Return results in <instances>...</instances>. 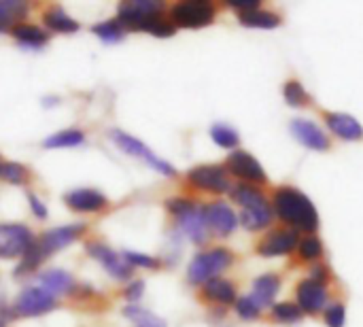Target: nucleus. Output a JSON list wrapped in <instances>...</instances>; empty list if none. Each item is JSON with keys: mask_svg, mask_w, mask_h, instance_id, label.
<instances>
[{"mask_svg": "<svg viewBox=\"0 0 363 327\" xmlns=\"http://www.w3.org/2000/svg\"><path fill=\"white\" fill-rule=\"evenodd\" d=\"M323 253H325V247H323V240L317 234H306V236L300 238L298 255H300L302 262L317 264V262H321Z\"/></svg>", "mask_w": 363, "mask_h": 327, "instance_id": "25", "label": "nucleus"}, {"mask_svg": "<svg viewBox=\"0 0 363 327\" xmlns=\"http://www.w3.org/2000/svg\"><path fill=\"white\" fill-rule=\"evenodd\" d=\"M140 30H145V32H149V34H153V36H160V38H170V36L177 32V28L172 26V21H170V19H164L162 15L145 17Z\"/></svg>", "mask_w": 363, "mask_h": 327, "instance_id": "30", "label": "nucleus"}, {"mask_svg": "<svg viewBox=\"0 0 363 327\" xmlns=\"http://www.w3.org/2000/svg\"><path fill=\"white\" fill-rule=\"evenodd\" d=\"M0 327H4V326H2V323H0Z\"/></svg>", "mask_w": 363, "mask_h": 327, "instance_id": "46", "label": "nucleus"}, {"mask_svg": "<svg viewBox=\"0 0 363 327\" xmlns=\"http://www.w3.org/2000/svg\"><path fill=\"white\" fill-rule=\"evenodd\" d=\"M91 30H94V34H96L100 40H104V43H119V40L123 38V28L119 26L117 19L96 23Z\"/></svg>", "mask_w": 363, "mask_h": 327, "instance_id": "32", "label": "nucleus"}, {"mask_svg": "<svg viewBox=\"0 0 363 327\" xmlns=\"http://www.w3.org/2000/svg\"><path fill=\"white\" fill-rule=\"evenodd\" d=\"M57 306L55 298L51 294H47L40 287H28L19 294L17 302H15V311L21 317H38L45 315L49 311H53Z\"/></svg>", "mask_w": 363, "mask_h": 327, "instance_id": "10", "label": "nucleus"}, {"mask_svg": "<svg viewBox=\"0 0 363 327\" xmlns=\"http://www.w3.org/2000/svg\"><path fill=\"white\" fill-rule=\"evenodd\" d=\"M347 323V309L342 302H332L325 309V326L328 327H345Z\"/></svg>", "mask_w": 363, "mask_h": 327, "instance_id": "39", "label": "nucleus"}, {"mask_svg": "<svg viewBox=\"0 0 363 327\" xmlns=\"http://www.w3.org/2000/svg\"><path fill=\"white\" fill-rule=\"evenodd\" d=\"M143 292H145V283H143V281H136V283H132V285L125 289V298H128L130 302H136V300L143 298Z\"/></svg>", "mask_w": 363, "mask_h": 327, "instance_id": "44", "label": "nucleus"}, {"mask_svg": "<svg viewBox=\"0 0 363 327\" xmlns=\"http://www.w3.org/2000/svg\"><path fill=\"white\" fill-rule=\"evenodd\" d=\"M204 215H206L208 230L215 232L217 236H230L238 228V215L225 202H213L204 206Z\"/></svg>", "mask_w": 363, "mask_h": 327, "instance_id": "12", "label": "nucleus"}, {"mask_svg": "<svg viewBox=\"0 0 363 327\" xmlns=\"http://www.w3.org/2000/svg\"><path fill=\"white\" fill-rule=\"evenodd\" d=\"M234 304H236V313H238V317H240V319H245V321H255V319H259V315H262V309L253 302V298H251V296L238 298Z\"/></svg>", "mask_w": 363, "mask_h": 327, "instance_id": "38", "label": "nucleus"}, {"mask_svg": "<svg viewBox=\"0 0 363 327\" xmlns=\"http://www.w3.org/2000/svg\"><path fill=\"white\" fill-rule=\"evenodd\" d=\"M274 219V211H272V202L259 204V206H251V209H242L238 223L249 230V232H262L268 226H272Z\"/></svg>", "mask_w": 363, "mask_h": 327, "instance_id": "19", "label": "nucleus"}, {"mask_svg": "<svg viewBox=\"0 0 363 327\" xmlns=\"http://www.w3.org/2000/svg\"><path fill=\"white\" fill-rule=\"evenodd\" d=\"M308 279H313L315 283H319V285H325L328 287V283H330V279H332V272H330V268L323 264V262H317V264H313V268H311V277Z\"/></svg>", "mask_w": 363, "mask_h": 327, "instance_id": "41", "label": "nucleus"}, {"mask_svg": "<svg viewBox=\"0 0 363 327\" xmlns=\"http://www.w3.org/2000/svg\"><path fill=\"white\" fill-rule=\"evenodd\" d=\"M85 232V226L83 223H74V226H62V228H53V230H47L40 240H38V247L43 249L45 255L49 253H55L68 245H72L81 234Z\"/></svg>", "mask_w": 363, "mask_h": 327, "instance_id": "14", "label": "nucleus"}, {"mask_svg": "<svg viewBox=\"0 0 363 327\" xmlns=\"http://www.w3.org/2000/svg\"><path fill=\"white\" fill-rule=\"evenodd\" d=\"M28 200H30V206H32V213L38 217V219H45L47 217V209H45V204L34 196V194H28Z\"/></svg>", "mask_w": 363, "mask_h": 327, "instance_id": "45", "label": "nucleus"}, {"mask_svg": "<svg viewBox=\"0 0 363 327\" xmlns=\"http://www.w3.org/2000/svg\"><path fill=\"white\" fill-rule=\"evenodd\" d=\"M211 138H213L219 147H223V149H236L238 143H240L238 132H236L234 128L225 126V123H215V126L211 128Z\"/></svg>", "mask_w": 363, "mask_h": 327, "instance_id": "31", "label": "nucleus"}, {"mask_svg": "<svg viewBox=\"0 0 363 327\" xmlns=\"http://www.w3.org/2000/svg\"><path fill=\"white\" fill-rule=\"evenodd\" d=\"M302 317L304 313L300 311L296 302H281V304L274 302V306L270 309V319L281 326H296L302 321Z\"/></svg>", "mask_w": 363, "mask_h": 327, "instance_id": "27", "label": "nucleus"}, {"mask_svg": "<svg viewBox=\"0 0 363 327\" xmlns=\"http://www.w3.org/2000/svg\"><path fill=\"white\" fill-rule=\"evenodd\" d=\"M302 234L298 230H291L287 226L274 228L270 230L255 247L257 255L262 257H281V255H289L294 251H298Z\"/></svg>", "mask_w": 363, "mask_h": 327, "instance_id": "4", "label": "nucleus"}, {"mask_svg": "<svg viewBox=\"0 0 363 327\" xmlns=\"http://www.w3.org/2000/svg\"><path fill=\"white\" fill-rule=\"evenodd\" d=\"M21 257H23V260H21L19 268L15 270V277H17V275H26V272H34V270L43 264L45 253H43V249L38 247V243H34Z\"/></svg>", "mask_w": 363, "mask_h": 327, "instance_id": "34", "label": "nucleus"}, {"mask_svg": "<svg viewBox=\"0 0 363 327\" xmlns=\"http://www.w3.org/2000/svg\"><path fill=\"white\" fill-rule=\"evenodd\" d=\"M194 204H196V202H194V200H187V198H172V200L166 202V209H168L174 217H179V215L187 213Z\"/></svg>", "mask_w": 363, "mask_h": 327, "instance_id": "42", "label": "nucleus"}, {"mask_svg": "<svg viewBox=\"0 0 363 327\" xmlns=\"http://www.w3.org/2000/svg\"><path fill=\"white\" fill-rule=\"evenodd\" d=\"M202 289H204V298L211 300V302H215V304L228 306V304H234L236 302V287L228 279L215 277L208 283H204Z\"/></svg>", "mask_w": 363, "mask_h": 327, "instance_id": "21", "label": "nucleus"}, {"mask_svg": "<svg viewBox=\"0 0 363 327\" xmlns=\"http://www.w3.org/2000/svg\"><path fill=\"white\" fill-rule=\"evenodd\" d=\"M38 285H40V289H45L47 294H51L55 298V296H62V294H70L72 287H74V279H72L70 272L53 268V270H47V272L38 275Z\"/></svg>", "mask_w": 363, "mask_h": 327, "instance_id": "20", "label": "nucleus"}, {"mask_svg": "<svg viewBox=\"0 0 363 327\" xmlns=\"http://www.w3.org/2000/svg\"><path fill=\"white\" fill-rule=\"evenodd\" d=\"M32 245H34V236L26 226L19 223L0 226V257L4 260L21 257Z\"/></svg>", "mask_w": 363, "mask_h": 327, "instance_id": "8", "label": "nucleus"}, {"mask_svg": "<svg viewBox=\"0 0 363 327\" xmlns=\"http://www.w3.org/2000/svg\"><path fill=\"white\" fill-rule=\"evenodd\" d=\"M28 6L26 2H15V0H0V21L13 23L21 17H26Z\"/></svg>", "mask_w": 363, "mask_h": 327, "instance_id": "36", "label": "nucleus"}, {"mask_svg": "<svg viewBox=\"0 0 363 327\" xmlns=\"http://www.w3.org/2000/svg\"><path fill=\"white\" fill-rule=\"evenodd\" d=\"M215 4L208 0H185L177 2L170 11V21L174 28H189L198 30L204 26H211L215 21Z\"/></svg>", "mask_w": 363, "mask_h": 327, "instance_id": "3", "label": "nucleus"}, {"mask_svg": "<svg viewBox=\"0 0 363 327\" xmlns=\"http://www.w3.org/2000/svg\"><path fill=\"white\" fill-rule=\"evenodd\" d=\"M125 317L132 319L136 323V327H166V323L160 317H155L153 313H149L145 309H138V306H128Z\"/></svg>", "mask_w": 363, "mask_h": 327, "instance_id": "35", "label": "nucleus"}, {"mask_svg": "<svg viewBox=\"0 0 363 327\" xmlns=\"http://www.w3.org/2000/svg\"><path fill=\"white\" fill-rule=\"evenodd\" d=\"M187 181L191 187L208 192V194H225L232 192L230 185V177L225 166H217V164H204V166H196L187 172Z\"/></svg>", "mask_w": 363, "mask_h": 327, "instance_id": "6", "label": "nucleus"}, {"mask_svg": "<svg viewBox=\"0 0 363 327\" xmlns=\"http://www.w3.org/2000/svg\"><path fill=\"white\" fill-rule=\"evenodd\" d=\"M11 32H13L17 43L28 45V47H43L49 38L40 28H36L32 23H15Z\"/></svg>", "mask_w": 363, "mask_h": 327, "instance_id": "26", "label": "nucleus"}, {"mask_svg": "<svg viewBox=\"0 0 363 327\" xmlns=\"http://www.w3.org/2000/svg\"><path fill=\"white\" fill-rule=\"evenodd\" d=\"M230 194H232V200L240 209H251V206H259V204L270 202L257 185H249V183H238L236 187H232Z\"/></svg>", "mask_w": 363, "mask_h": 327, "instance_id": "23", "label": "nucleus"}, {"mask_svg": "<svg viewBox=\"0 0 363 327\" xmlns=\"http://www.w3.org/2000/svg\"><path fill=\"white\" fill-rule=\"evenodd\" d=\"M128 11L140 15V17H151V15H160L164 4L157 0H132V2H121Z\"/></svg>", "mask_w": 363, "mask_h": 327, "instance_id": "37", "label": "nucleus"}, {"mask_svg": "<svg viewBox=\"0 0 363 327\" xmlns=\"http://www.w3.org/2000/svg\"><path fill=\"white\" fill-rule=\"evenodd\" d=\"M281 292V277L279 275H262L253 281V292L251 298L253 302L264 311V309H272L274 300Z\"/></svg>", "mask_w": 363, "mask_h": 327, "instance_id": "17", "label": "nucleus"}, {"mask_svg": "<svg viewBox=\"0 0 363 327\" xmlns=\"http://www.w3.org/2000/svg\"><path fill=\"white\" fill-rule=\"evenodd\" d=\"M64 202L79 213H96L106 206V198L96 189H74L64 196Z\"/></svg>", "mask_w": 363, "mask_h": 327, "instance_id": "18", "label": "nucleus"}, {"mask_svg": "<svg viewBox=\"0 0 363 327\" xmlns=\"http://www.w3.org/2000/svg\"><path fill=\"white\" fill-rule=\"evenodd\" d=\"M0 181L13 183V185H23V183H28V170L15 162H0Z\"/></svg>", "mask_w": 363, "mask_h": 327, "instance_id": "33", "label": "nucleus"}, {"mask_svg": "<svg viewBox=\"0 0 363 327\" xmlns=\"http://www.w3.org/2000/svg\"><path fill=\"white\" fill-rule=\"evenodd\" d=\"M125 262L130 266H140V268H157L160 262L155 257H149V255H143V253H134V251H125L123 253Z\"/></svg>", "mask_w": 363, "mask_h": 327, "instance_id": "40", "label": "nucleus"}, {"mask_svg": "<svg viewBox=\"0 0 363 327\" xmlns=\"http://www.w3.org/2000/svg\"><path fill=\"white\" fill-rule=\"evenodd\" d=\"M283 98L289 106L294 109H302V106H308L313 102L311 94L306 92V87L298 81V79H289L285 85H283Z\"/></svg>", "mask_w": 363, "mask_h": 327, "instance_id": "28", "label": "nucleus"}, {"mask_svg": "<svg viewBox=\"0 0 363 327\" xmlns=\"http://www.w3.org/2000/svg\"><path fill=\"white\" fill-rule=\"evenodd\" d=\"M87 251H89V255H94L111 272V277H115V279H128V277H132V266L125 262V257L119 255V253H115L106 245L94 243V245L87 247Z\"/></svg>", "mask_w": 363, "mask_h": 327, "instance_id": "15", "label": "nucleus"}, {"mask_svg": "<svg viewBox=\"0 0 363 327\" xmlns=\"http://www.w3.org/2000/svg\"><path fill=\"white\" fill-rule=\"evenodd\" d=\"M228 4L232 6V9H238L240 13H247V11H255V9H259V0H228Z\"/></svg>", "mask_w": 363, "mask_h": 327, "instance_id": "43", "label": "nucleus"}, {"mask_svg": "<svg viewBox=\"0 0 363 327\" xmlns=\"http://www.w3.org/2000/svg\"><path fill=\"white\" fill-rule=\"evenodd\" d=\"M272 211L274 217H279L287 228L298 230L300 234H315L319 230V213L313 200L298 187H277L272 196Z\"/></svg>", "mask_w": 363, "mask_h": 327, "instance_id": "1", "label": "nucleus"}, {"mask_svg": "<svg viewBox=\"0 0 363 327\" xmlns=\"http://www.w3.org/2000/svg\"><path fill=\"white\" fill-rule=\"evenodd\" d=\"M328 287L315 283L313 279H304L296 287V304L304 315H319L328 309Z\"/></svg>", "mask_w": 363, "mask_h": 327, "instance_id": "9", "label": "nucleus"}, {"mask_svg": "<svg viewBox=\"0 0 363 327\" xmlns=\"http://www.w3.org/2000/svg\"><path fill=\"white\" fill-rule=\"evenodd\" d=\"M291 134L300 145H304L306 149H313V151H328L332 145L330 136L315 121H308V119H294Z\"/></svg>", "mask_w": 363, "mask_h": 327, "instance_id": "11", "label": "nucleus"}, {"mask_svg": "<svg viewBox=\"0 0 363 327\" xmlns=\"http://www.w3.org/2000/svg\"><path fill=\"white\" fill-rule=\"evenodd\" d=\"M43 21L47 28H51L53 32H60V34H70V32L79 30V23L70 15H66L64 9H60V6L47 9L43 15Z\"/></svg>", "mask_w": 363, "mask_h": 327, "instance_id": "24", "label": "nucleus"}, {"mask_svg": "<svg viewBox=\"0 0 363 327\" xmlns=\"http://www.w3.org/2000/svg\"><path fill=\"white\" fill-rule=\"evenodd\" d=\"M225 170H228V174H234L236 179H240L242 183H249V185H262V183L266 185L268 183V174H266L264 166L249 151L230 153V157L225 162Z\"/></svg>", "mask_w": 363, "mask_h": 327, "instance_id": "7", "label": "nucleus"}, {"mask_svg": "<svg viewBox=\"0 0 363 327\" xmlns=\"http://www.w3.org/2000/svg\"><path fill=\"white\" fill-rule=\"evenodd\" d=\"M240 23L247 28H259V30H272L281 26V15L268 9H255V11H247L238 15Z\"/></svg>", "mask_w": 363, "mask_h": 327, "instance_id": "22", "label": "nucleus"}, {"mask_svg": "<svg viewBox=\"0 0 363 327\" xmlns=\"http://www.w3.org/2000/svg\"><path fill=\"white\" fill-rule=\"evenodd\" d=\"M177 223L181 228V232L191 238L196 245H204L208 238V223H206V215H204V206L194 204L187 213L177 217Z\"/></svg>", "mask_w": 363, "mask_h": 327, "instance_id": "13", "label": "nucleus"}, {"mask_svg": "<svg viewBox=\"0 0 363 327\" xmlns=\"http://www.w3.org/2000/svg\"><path fill=\"white\" fill-rule=\"evenodd\" d=\"M85 140V134L79 132V130H62L53 136H49L43 145L47 149H64V147H79L83 145Z\"/></svg>", "mask_w": 363, "mask_h": 327, "instance_id": "29", "label": "nucleus"}, {"mask_svg": "<svg viewBox=\"0 0 363 327\" xmlns=\"http://www.w3.org/2000/svg\"><path fill=\"white\" fill-rule=\"evenodd\" d=\"M234 262V253L225 247H215L208 249L200 255L194 257V262L189 264L187 270V281L191 285H204L211 279H215L217 275H221L223 270H228Z\"/></svg>", "mask_w": 363, "mask_h": 327, "instance_id": "2", "label": "nucleus"}, {"mask_svg": "<svg viewBox=\"0 0 363 327\" xmlns=\"http://www.w3.org/2000/svg\"><path fill=\"white\" fill-rule=\"evenodd\" d=\"M111 138L115 140V145H117L121 151H125V153L132 155V157H143L151 168H155V170L162 172L164 177H174V174H177L174 166H170L168 162H164L162 157H157L143 140H138V138H134V136H130V134H125V132H121V130H113V132H111Z\"/></svg>", "mask_w": 363, "mask_h": 327, "instance_id": "5", "label": "nucleus"}, {"mask_svg": "<svg viewBox=\"0 0 363 327\" xmlns=\"http://www.w3.org/2000/svg\"><path fill=\"white\" fill-rule=\"evenodd\" d=\"M325 123L342 140L357 143L363 138V126L349 113H325Z\"/></svg>", "mask_w": 363, "mask_h": 327, "instance_id": "16", "label": "nucleus"}]
</instances>
